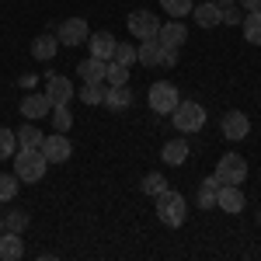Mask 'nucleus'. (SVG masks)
<instances>
[{"mask_svg": "<svg viewBox=\"0 0 261 261\" xmlns=\"http://www.w3.org/2000/svg\"><path fill=\"white\" fill-rule=\"evenodd\" d=\"M153 202H157V220H161L164 226H181L185 216H188V202H185V195L174 192V188H164Z\"/></svg>", "mask_w": 261, "mask_h": 261, "instance_id": "f257e3e1", "label": "nucleus"}, {"mask_svg": "<svg viewBox=\"0 0 261 261\" xmlns=\"http://www.w3.org/2000/svg\"><path fill=\"white\" fill-rule=\"evenodd\" d=\"M45 167H49V161L42 157V150H24V146H18V153H14V174H18V181L35 185V181L45 178Z\"/></svg>", "mask_w": 261, "mask_h": 261, "instance_id": "f03ea898", "label": "nucleus"}, {"mask_svg": "<svg viewBox=\"0 0 261 261\" xmlns=\"http://www.w3.org/2000/svg\"><path fill=\"white\" fill-rule=\"evenodd\" d=\"M171 122H174L178 133H199L202 125H205V108L192 98H181L178 108L171 112Z\"/></svg>", "mask_w": 261, "mask_h": 261, "instance_id": "7ed1b4c3", "label": "nucleus"}, {"mask_svg": "<svg viewBox=\"0 0 261 261\" xmlns=\"http://www.w3.org/2000/svg\"><path fill=\"white\" fill-rule=\"evenodd\" d=\"M146 101H150V108L157 112V115H171L174 108H178V87L171 81H157V84H150V94H146Z\"/></svg>", "mask_w": 261, "mask_h": 261, "instance_id": "20e7f679", "label": "nucleus"}, {"mask_svg": "<svg viewBox=\"0 0 261 261\" xmlns=\"http://www.w3.org/2000/svg\"><path fill=\"white\" fill-rule=\"evenodd\" d=\"M216 178H220V185H244L247 181V161L241 153H223L216 164Z\"/></svg>", "mask_w": 261, "mask_h": 261, "instance_id": "39448f33", "label": "nucleus"}, {"mask_svg": "<svg viewBox=\"0 0 261 261\" xmlns=\"http://www.w3.org/2000/svg\"><path fill=\"white\" fill-rule=\"evenodd\" d=\"M125 24H129V35H133V39H157V32H161V18H157V14H153V11H133V14H129V21H125Z\"/></svg>", "mask_w": 261, "mask_h": 261, "instance_id": "423d86ee", "label": "nucleus"}, {"mask_svg": "<svg viewBox=\"0 0 261 261\" xmlns=\"http://www.w3.org/2000/svg\"><path fill=\"white\" fill-rule=\"evenodd\" d=\"M42 157L49 164H66L70 161V153H73V143L66 140V133H49L45 140H42Z\"/></svg>", "mask_w": 261, "mask_h": 261, "instance_id": "0eeeda50", "label": "nucleus"}, {"mask_svg": "<svg viewBox=\"0 0 261 261\" xmlns=\"http://www.w3.org/2000/svg\"><path fill=\"white\" fill-rule=\"evenodd\" d=\"M56 39H60V45H66V49H77V45H84V42L91 39V28H87L84 18H66L60 24V32H56Z\"/></svg>", "mask_w": 261, "mask_h": 261, "instance_id": "6e6552de", "label": "nucleus"}, {"mask_svg": "<svg viewBox=\"0 0 261 261\" xmlns=\"http://www.w3.org/2000/svg\"><path fill=\"white\" fill-rule=\"evenodd\" d=\"M220 129H223V140H230V143H241V140H247V133H251V119L244 115V112H226L223 115V122H220Z\"/></svg>", "mask_w": 261, "mask_h": 261, "instance_id": "1a4fd4ad", "label": "nucleus"}, {"mask_svg": "<svg viewBox=\"0 0 261 261\" xmlns=\"http://www.w3.org/2000/svg\"><path fill=\"white\" fill-rule=\"evenodd\" d=\"M45 98L53 101V105H70V98H77V91H73L70 77L49 73V77H45Z\"/></svg>", "mask_w": 261, "mask_h": 261, "instance_id": "9d476101", "label": "nucleus"}, {"mask_svg": "<svg viewBox=\"0 0 261 261\" xmlns=\"http://www.w3.org/2000/svg\"><path fill=\"white\" fill-rule=\"evenodd\" d=\"M216 205H220L223 213H230V216H237V213H244V205H247V199H244L241 185H220V195H216Z\"/></svg>", "mask_w": 261, "mask_h": 261, "instance_id": "9b49d317", "label": "nucleus"}, {"mask_svg": "<svg viewBox=\"0 0 261 261\" xmlns=\"http://www.w3.org/2000/svg\"><path fill=\"white\" fill-rule=\"evenodd\" d=\"M49 108H53V101L45 98V91H42V94H32V91H28V94L21 98V115H24L28 122L45 119V115H49Z\"/></svg>", "mask_w": 261, "mask_h": 261, "instance_id": "f8f14e48", "label": "nucleus"}, {"mask_svg": "<svg viewBox=\"0 0 261 261\" xmlns=\"http://www.w3.org/2000/svg\"><path fill=\"white\" fill-rule=\"evenodd\" d=\"M185 39H188V28H185L181 18H171L167 24H161V32H157V42H161V45H171V49H181Z\"/></svg>", "mask_w": 261, "mask_h": 261, "instance_id": "ddd939ff", "label": "nucleus"}, {"mask_svg": "<svg viewBox=\"0 0 261 261\" xmlns=\"http://www.w3.org/2000/svg\"><path fill=\"white\" fill-rule=\"evenodd\" d=\"M192 14H195V24H199V28H216V24H223V7L216 4V0L195 4Z\"/></svg>", "mask_w": 261, "mask_h": 261, "instance_id": "4468645a", "label": "nucleus"}, {"mask_svg": "<svg viewBox=\"0 0 261 261\" xmlns=\"http://www.w3.org/2000/svg\"><path fill=\"white\" fill-rule=\"evenodd\" d=\"M21 258H24V241H21V233L4 230V233H0V261H21Z\"/></svg>", "mask_w": 261, "mask_h": 261, "instance_id": "2eb2a0df", "label": "nucleus"}, {"mask_svg": "<svg viewBox=\"0 0 261 261\" xmlns=\"http://www.w3.org/2000/svg\"><path fill=\"white\" fill-rule=\"evenodd\" d=\"M87 45H91V56H98V60H112L119 42H115L112 32H94V35L87 39Z\"/></svg>", "mask_w": 261, "mask_h": 261, "instance_id": "dca6fc26", "label": "nucleus"}, {"mask_svg": "<svg viewBox=\"0 0 261 261\" xmlns=\"http://www.w3.org/2000/svg\"><path fill=\"white\" fill-rule=\"evenodd\" d=\"M105 70H108V60H98V56H87L84 63H77V73H81L84 84H101Z\"/></svg>", "mask_w": 261, "mask_h": 261, "instance_id": "f3484780", "label": "nucleus"}, {"mask_svg": "<svg viewBox=\"0 0 261 261\" xmlns=\"http://www.w3.org/2000/svg\"><path fill=\"white\" fill-rule=\"evenodd\" d=\"M216 195H220V178H202L199 185V195H195V205L199 209H216Z\"/></svg>", "mask_w": 261, "mask_h": 261, "instance_id": "a211bd4d", "label": "nucleus"}, {"mask_svg": "<svg viewBox=\"0 0 261 261\" xmlns=\"http://www.w3.org/2000/svg\"><path fill=\"white\" fill-rule=\"evenodd\" d=\"M136 63H140V66H161V42L143 39L140 45H136Z\"/></svg>", "mask_w": 261, "mask_h": 261, "instance_id": "6ab92c4d", "label": "nucleus"}, {"mask_svg": "<svg viewBox=\"0 0 261 261\" xmlns=\"http://www.w3.org/2000/svg\"><path fill=\"white\" fill-rule=\"evenodd\" d=\"M161 157H164V164L181 167V164L188 161V143H185V140H167V143H164V150H161Z\"/></svg>", "mask_w": 261, "mask_h": 261, "instance_id": "aec40b11", "label": "nucleus"}, {"mask_svg": "<svg viewBox=\"0 0 261 261\" xmlns=\"http://www.w3.org/2000/svg\"><path fill=\"white\" fill-rule=\"evenodd\" d=\"M56 49H60V39H56V35H39V39L32 42V56L39 63H49L56 56Z\"/></svg>", "mask_w": 261, "mask_h": 261, "instance_id": "412c9836", "label": "nucleus"}, {"mask_svg": "<svg viewBox=\"0 0 261 261\" xmlns=\"http://www.w3.org/2000/svg\"><path fill=\"white\" fill-rule=\"evenodd\" d=\"M14 136H18V146H24V150H39L42 140H45V133H42L39 125H32V122H24Z\"/></svg>", "mask_w": 261, "mask_h": 261, "instance_id": "4be33fe9", "label": "nucleus"}, {"mask_svg": "<svg viewBox=\"0 0 261 261\" xmlns=\"http://www.w3.org/2000/svg\"><path fill=\"white\" fill-rule=\"evenodd\" d=\"M105 105H108L112 112H122V108H129V105H133V91H129V84H122V87H108V94H105Z\"/></svg>", "mask_w": 261, "mask_h": 261, "instance_id": "5701e85b", "label": "nucleus"}, {"mask_svg": "<svg viewBox=\"0 0 261 261\" xmlns=\"http://www.w3.org/2000/svg\"><path fill=\"white\" fill-rule=\"evenodd\" d=\"M241 28H244V39L251 42V45H261V11H247Z\"/></svg>", "mask_w": 261, "mask_h": 261, "instance_id": "b1692460", "label": "nucleus"}, {"mask_svg": "<svg viewBox=\"0 0 261 261\" xmlns=\"http://www.w3.org/2000/svg\"><path fill=\"white\" fill-rule=\"evenodd\" d=\"M105 94H108V84H84L81 91H77V98L84 101V105H105Z\"/></svg>", "mask_w": 261, "mask_h": 261, "instance_id": "393cba45", "label": "nucleus"}, {"mask_svg": "<svg viewBox=\"0 0 261 261\" xmlns=\"http://www.w3.org/2000/svg\"><path fill=\"white\" fill-rule=\"evenodd\" d=\"M49 119H53V133H70V125H73V115H70L66 105H53Z\"/></svg>", "mask_w": 261, "mask_h": 261, "instance_id": "a878e982", "label": "nucleus"}, {"mask_svg": "<svg viewBox=\"0 0 261 261\" xmlns=\"http://www.w3.org/2000/svg\"><path fill=\"white\" fill-rule=\"evenodd\" d=\"M105 84H108V87H122V84H129V66H122V63L108 60V70H105Z\"/></svg>", "mask_w": 261, "mask_h": 261, "instance_id": "bb28decb", "label": "nucleus"}, {"mask_svg": "<svg viewBox=\"0 0 261 261\" xmlns=\"http://www.w3.org/2000/svg\"><path fill=\"white\" fill-rule=\"evenodd\" d=\"M28 220H32V216H28L24 209H11V213L4 216V230H11V233H24V230H28Z\"/></svg>", "mask_w": 261, "mask_h": 261, "instance_id": "cd10ccee", "label": "nucleus"}, {"mask_svg": "<svg viewBox=\"0 0 261 261\" xmlns=\"http://www.w3.org/2000/svg\"><path fill=\"white\" fill-rule=\"evenodd\" d=\"M140 188L146 192V195H150V199H157L164 188H167V178H164V174H157V171H150V174L140 181Z\"/></svg>", "mask_w": 261, "mask_h": 261, "instance_id": "c85d7f7f", "label": "nucleus"}, {"mask_svg": "<svg viewBox=\"0 0 261 261\" xmlns=\"http://www.w3.org/2000/svg\"><path fill=\"white\" fill-rule=\"evenodd\" d=\"M161 7L171 14V18H188L195 4H192V0H161Z\"/></svg>", "mask_w": 261, "mask_h": 261, "instance_id": "c756f323", "label": "nucleus"}, {"mask_svg": "<svg viewBox=\"0 0 261 261\" xmlns=\"http://www.w3.org/2000/svg\"><path fill=\"white\" fill-rule=\"evenodd\" d=\"M14 153H18V136L11 129H0V161H7Z\"/></svg>", "mask_w": 261, "mask_h": 261, "instance_id": "7c9ffc66", "label": "nucleus"}, {"mask_svg": "<svg viewBox=\"0 0 261 261\" xmlns=\"http://www.w3.org/2000/svg\"><path fill=\"white\" fill-rule=\"evenodd\" d=\"M18 195V174H4L0 171V202H11Z\"/></svg>", "mask_w": 261, "mask_h": 261, "instance_id": "2f4dec72", "label": "nucleus"}, {"mask_svg": "<svg viewBox=\"0 0 261 261\" xmlns=\"http://www.w3.org/2000/svg\"><path fill=\"white\" fill-rule=\"evenodd\" d=\"M115 63H122V66H133L136 63V45H129V42H119L115 45V56H112Z\"/></svg>", "mask_w": 261, "mask_h": 261, "instance_id": "473e14b6", "label": "nucleus"}, {"mask_svg": "<svg viewBox=\"0 0 261 261\" xmlns=\"http://www.w3.org/2000/svg\"><path fill=\"white\" fill-rule=\"evenodd\" d=\"M241 21H244V11L237 4H226L223 7V24H241Z\"/></svg>", "mask_w": 261, "mask_h": 261, "instance_id": "72a5a7b5", "label": "nucleus"}, {"mask_svg": "<svg viewBox=\"0 0 261 261\" xmlns=\"http://www.w3.org/2000/svg\"><path fill=\"white\" fill-rule=\"evenodd\" d=\"M161 66H178V49H171V45H161Z\"/></svg>", "mask_w": 261, "mask_h": 261, "instance_id": "f704fd0d", "label": "nucleus"}, {"mask_svg": "<svg viewBox=\"0 0 261 261\" xmlns=\"http://www.w3.org/2000/svg\"><path fill=\"white\" fill-rule=\"evenodd\" d=\"M241 4V11L247 14V11H261V0H237Z\"/></svg>", "mask_w": 261, "mask_h": 261, "instance_id": "c9c22d12", "label": "nucleus"}, {"mask_svg": "<svg viewBox=\"0 0 261 261\" xmlns=\"http://www.w3.org/2000/svg\"><path fill=\"white\" fill-rule=\"evenodd\" d=\"M21 87H24V91H32V87H35V77H32V73H28V77H21Z\"/></svg>", "mask_w": 261, "mask_h": 261, "instance_id": "e433bc0d", "label": "nucleus"}, {"mask_svg": "<svg viewBox=\"0 0 261 261\" xmlns=\"http://www.w3.org/2000/svg\"><path fill=\"white\" fill-rule=\"evenodd\" d=\"M216 4H220V7H226V4H237V0H216Z\"/></svg>", "mask_w": 261, "mask_h": 261, "instance_id": "4c0bfd02", "label": "nucleus"}, {"mask_svg": "<svg viewBox=\"0 0 261 261\" xmlns=\"http://www.w3.org/2000/svg\"><path fill=\"white\" fill-rule=\"evenodd\" d=\"M0 233H4V220H0Z\"/></svg>", "mask_w": 261, "mask_h": 261, "instance_id": "58836bf2", "label": "nucleus"}, {"mask_svg": "<svg viewBox=\"0 0 261 261\" xmlns=\"http://www.w3.org/2000/svg\"><path fill=\"white\" fill-rule=\"evenodd\" d=\"M258 226H261V213H258Z\"/></svg>", "mask_w": 261, "mask_h": 261, "instance_id": "ea45409f", "label": "nucleus"}]
</instances>
